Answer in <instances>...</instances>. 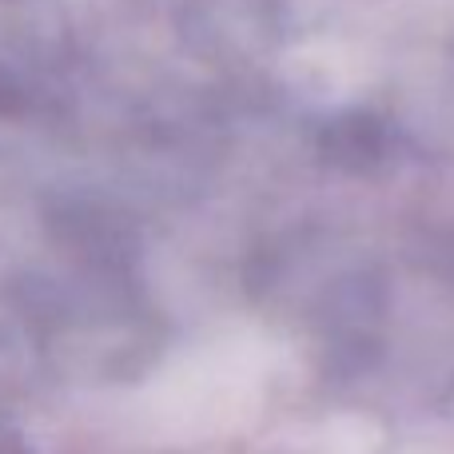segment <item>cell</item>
Returning <instances> with one entry per match:
<instances>
[{
  "label": "cell",
  "mask_w": 454,
  "mask_h": 454,
  "mask_svg": "<svg viewBox=\"0 0 454 454\" xmlns=\"http://www.w3.org/2000/svg\"><path fill=\"white\" fill-rule=\"evenodd\" d=\"M0 454H28L24 450V442L16 439L12 431H8V423H4V415H0Z\"/></svg>",
  "instance_id": "obj_1"
}]
</instances>
